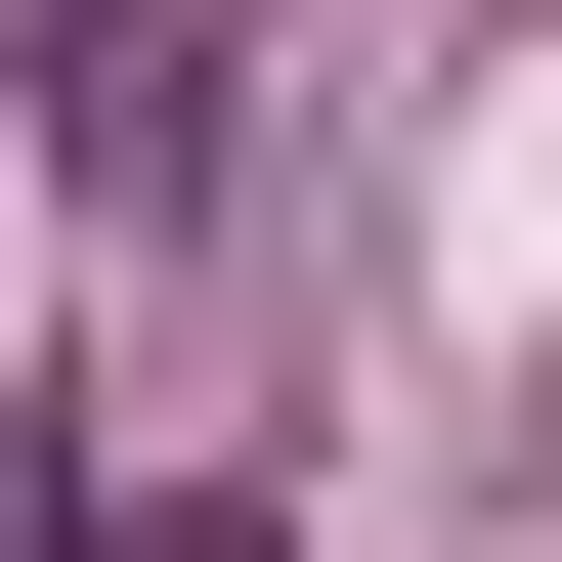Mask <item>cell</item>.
I'll return each mask as SVG.
<instances>
[{"mask_svg": "<svg viewBox=\"0 0 562 562\" xmlns=\"http://www.w3.org/2000/svg\"><path fill=\"white\" fill-rule=\"evenodd\" d=\"M0 87H44V173H87V216H216V0H44Z\"/></svg>", "mask_w": 562, "mask_h": 562, "instance_id": "obj_1", "label": "cell"}, {"mask_svg": "<svg viewBox=\"0 0 562 562\" xmlns=\"http://www.w3.org/2000/svg\"><path fill=\"white\" fill-rule=\"evenodd\" d=\"M0 562H260V519H87V476H44V519H0Z\"/></svg>", "mask_w": 562, "mask_h": 562, "instance_id": "obj_2", "label": "cell"}]
</instances>
